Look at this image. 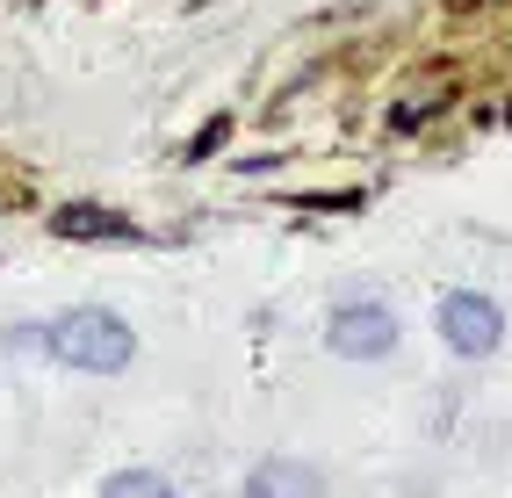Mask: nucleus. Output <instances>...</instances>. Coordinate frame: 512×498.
Instances as JSON below:
<instances>
[{"label":"nucleus","mask_w":512,"mask_h":498,"mask_svg":"<svg viewBox=\"0 0 512 498\" xmlns=\"http://www.w3.org/2000/svg\"><path fill=\"white\" fill-rule=\"evenodd\" d=\"M44 354L58 369H80V376H123L138 361V332L109 304H73L44 325Z\"/></svg>","instance_id":"nucleus-1"},{"label":"nucleus","mask_w":512,"mask_h":498,"mask_svg":"<svg viewBox=\"0 0 512 498\" xmlns=\"http://www.w3.org/2000/svg\"><path fill=\"white\" fill-rule=\"evenodd\" d=\"M397 340H404V325H397V311L383 296H339L325 311V347L339 361H390Z\"/></svg>","instance_id":"nucleus-2"},{"label":"nucleus","mask_w":512,"mask_h":498,"mask_svg":"<svg viewBox=\"0 0 512 498\" xmlns=\"http://www.w3.org/2000/svg\"><path fill=\"white\" fill-rule=\"evenodd\" d=\"M433 325H440V340H448L455 361H491L505 347V311L484 289H448L440 311H433Z\"/></svg>","instance_id":"nucleus-3"},{"label":"nucleus","mask_w":512,"mask_h":498,"mask_svg":"<svg viewBox=\"0 0 512 498\" xmlns=\"http://www.w3.org/2000/svg\"><path fill=\"white\" fill-rule=\"evenodd\" d=\"M246 498H325V470L303 455H267L246 470Z\"/></svg>","instance_id":"nucleus-4"},{"label":"nucleus","mask_w":512,"mask_h":498,"mask_svg":"<svg viewBox=\"0 0 512 498\" xmlns=\"http://www.w3.org/2000/svg\"><path fill=\"white\" fill-rule=\"evenodd\" d=\"M51 231H58V239H138V224L116 217V210H101V203H65L51 217Z\"/></svg>","instance_id":"nucleus-5"},{"label":"nucleus","mask_w":512,"mask_h":498,"mask_svg":"<svg viewBox=\"0 0 512 498\" xmlns=\"http://www.w3.org/2000/svg\"><path fill=\"white\" fill-rule=\"evenodd\" d=\"M101 498H181V491H174V477H166V470H145V462H138V470L101 477Z\"/></svg>","instance_id":"nucleus-6"}]
</instances>
